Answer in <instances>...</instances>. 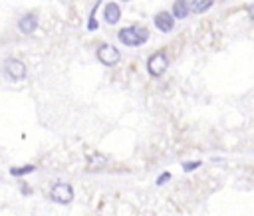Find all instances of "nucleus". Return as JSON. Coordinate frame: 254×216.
Segmentation results:
<instances>
[{"instance_id":"nucleus-10","label":"nucleus","mask_w":254,"mask_h":216,"mask_svg":"<svg viewBox=\"0 0 254 216\" xmlns=\"http://www.w3.org/2000/svg\"><path fill=\"white\" fill-rule=\"evenodd\" d=\"M212 6H214V0H190L189 2V10L192 14H204Z\"/></svg>"},{"instance_id":"nucleus-1","label":"nucleus","mask_w":254,"mask_h":216,"mask_svg":"<svg viewBox=\"0 0 254 216\" xmlns=\"http://www.w3.org/2000/svg\"><path fill=\"white\" fill-rule=\"evenodd\" d=\"M149 38H151V32L143 24H131L117 32V40L127 48H139V46L147 44Z\"/></svg>"},{"instance_id":"nucleus-15","label":"nucleus","mask_w":254,"mask_h":216,"mask_svg":"<svg viewBox=\"0 0 254 216\" xmlns=\"http://www.w3.org/2000/svg\"><path fill=\"white\" fill-rule=\"evenodd\" d=\"M169 180H171V172L165 170V172H161V174L157 176V186H163V184H167Z\"/></svg>"},{"instance_id":"nucleus-11","label":"nucleus","mask_w":254,"mask_h":216,"mask_svg":"<svg viewBox=\"0 0 254 216\" xmlns=\"http://www.w3.org/2000/svg\"><path fill=\"white\" fill-rule=\"evenodd\" d=\"M87 168L89 170H101L105 164H107V157L105 155H101V153H95V155H91L89 157V161H87Z\"/></svg>"},{"instance_id":"nucleus-17","label":"nucleus","mask_w":254,"mask_h":216,"mask_svg":"<svg viewBox=\"0 0 254 216\" xmlns=\"http://www.w3.org/2000/svg\"><path fill=\"white\" fill-rule=\"evenodd\" d=\"M123 2H129V0H123Z\"/></svg>"},{"instance_id":"nucleus-3","label":"nucleus","mask_w":254,"mask_h":216,"mask_svg":"<svg viewBox=\"0 0 254 216\" xmlns=\"http://www.w3.org/2000/svg\"><path fill=\"white\" fill-rule=\"evenodd\" d=\"M167 67H169V57L165 50H159L147 57V73L151 77H161L167 71Z\"/></svg>"},{"instance_id":"nucleus-18","label":"nucleus","mask_w":254,"mask_h":216,"mask_svg":"<svg viewBox=\"0 0 254 216\" xmlns=\"http://www.w3.org/2000/svg\"><path fill=\"white\" fill-rule=\"evenodd\" d=\"M222 2H226V0H222Z\"/></svg>"},{"instance_id":"nucleus-4","label":"nucleus","mask_w":254,"mask_h":216,"mask_svg":"<svg viewBox=\"0 0 254 216\" xmlns=\"http://www.w3.org/2000/svg\"><path fill=\"white\" fill-rule=\"evenodd\" d=\"M4 75H6L10 81L18 83V81L26 79L28 67H26V63H24L22 59H18V57H8V59L4 61Z\"/></svg>"},{"instance_id":"nucleus-2","label":"nucleus","mask_w":254,"mask_h":216,"mask_svg":"<svg viewBox=\"0 0 254 216\" xmlns=\"http://www.w3.org/2000/svg\"><path fill=\"white\" fill-rule=\"evenodd\" d=\"M73 186L69 182H64V180H58L52 184L50 188V200L56 202V204H69L73 200Z\"/></svg>"},{"instance_id":"nucleus-7","label":"nucleus","mask_w":254,"mask_h":216,"mask_svg":"<svg viewBox=\"0 0 254 216\" xmlns=\"http://www.w3.org/2000/svg\"><path fill=\"white\" fill-rule=\"evenodd\" d=\"M18 30L24 36H32L38 30V14L36 12H28L18 20Z\"/></svg>"},{"instance_id":"nucleus-5","label":"nucleus","mask_w":254,"mask_h":216,"mask_svg":"<svg viewBox=\"0 0 254 216\" xmlns=\"http://www.w3.org/2000/svg\"><path fill=\"white\" fill-rule=\"evenodd\" d=\"M95 55H97V59H99L103 65H107V67L117 65V63H119V59H121L119 50H117L115 46H111V44H101V46L97 48Z\"/></svg>"},{"instance_id":"nucleus-9","label":"nucleus","mask_w":254,"mask_h":216,"mask_svg":"<svg viewBox=\"0 0 254 216\" xmlns=\"http://www.w3.org/2000/svg\"><path fill=\"white\" fill-rule=\"evenodd\" d=\"M189 14H190V10H189V0H175L173 12H171L173 20H185Z\"/></svg>"},{"instance_id":"nucleus-16","label":"nucleus","mask_w":254,"mask_h":216,"mask_svg":"<svg viewBox=\"0 0 254 216\" xmlns=\"http://www.w3.org/2000/svg\"><path fill=\"white\" fill-rule=\"evenodd\" d=\"M22 192H24V194H28V192H30V188H28L26 184H22Z\"/></svg>"},{"instance_id":"nucleus-6","label":"nucleus","mask_w":254,"mask_h":216,"mask_svg":"<svg viewBox=\"0 0 254 216\" xmlns=\"http://www.w3.org/2000/svg\"><path fill=\"white\" fill-rule=\"evenodd\" d=\"M153 22H155L157 30L163 32V34H169V32H173V28H175V20H173L171 12H167V10L157 12V14L153 16Z\"/></svg>"},{"instance_id":"nucleus-14","label":"nucleus","mask_w":254,"mask_h":216,"mask_svg":"<svg viewBox=\"0 0 254 216\" xmlns=\"http://www.w3.org/2000/svg\"><path fill=\"white\" fill-rule=\"evenodd\" d=\"M200 164H202V161H185V162H183V170H185V172H192V170H196Z\"/></svg>"},{"instance_id":"nucleus-12","label":"nucleus","mask_w":254,"mask_h":216,"mask_svg":"<svg viewBox=\"0 0 254 216\" xmlns=\"http://www.w3.org/2000/svg\"><path fill=\"white\" fill-rule=\"evenodd\" d=\"M101 4V0H97L95 2V6L91 8V12H89V18H87V32H95L97 28H99V22H97V18H95V12H97V6Z\"/></svg>"},{"instance_id":"nucleus-8","label":"nucleus","mask_w":254,"mask_h":216,"mask_svg":"<svg viewBox=\"0 0 254 216\" xmlns=\"http://www.w3.org/2000/svg\"><path fill=\"white\" fill-rule=\"evenodd\" d=\"M103 20L109 26H113V24H117L121 20V8H119L117 2H107L105 4V8H103Z\"/></svg>"},{"instance_id":"nucleus-13","label":"nucleus","mask_w":254,"mask_h":216,"mask_svg":"<svg viewBox=\"0 0 254 216\" xmlns=\"http://www.w3.org/2000/svg\"><path fill=\"white\" fill-rule=\"evenodd\" d=\"M34 170H36V164H24V166H12L10 174L12 176H26V174H30Z\"/></svg>"}]
</instances>
